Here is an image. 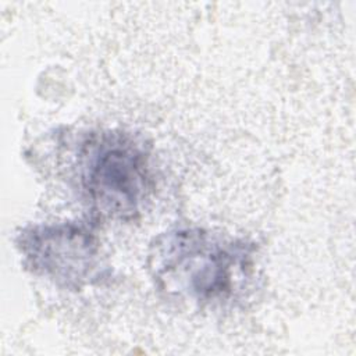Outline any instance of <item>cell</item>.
<instances>
[{
	"instance_id": "1",
	"label": "cell",
	"mask_w": 356,
	"mask_h": 356,
	"mask_svg": "<svg viewBox=\"0 0 356 356\" xmlns=\"http://www.w3.org/2000/svg\"><path fill=\"white\" fill-rule=\"evenodd\" d=\"M256 245L200 227L157 235L147 252V270L165 299L216 310L238 300L254 275Z\"/></svg>"
},
{
	"instance_id": "2",
	"label": "cell",
	"mask_w": 356,
	"mask_h": 356,
	"mask_svg": "<svg viewBox=\"0 0 356 356\" xmlns=\"http://www.w3.org/2000/svg\"><path fill=\"white\" fill-rule=\"evenodd\" d=\"M68 182L92 220L132 221L154 188L150 147L124 129H95L78 135L68 152Z\"/></svg>"
},
{
	"instance_id": "3",
	"label": "cell",
	"mask_w": 356,
	"mask_h": 356,
	"mask_svg": "<svg viewBox=\"0 0 356 356\" xmlns=\"http://www.w3.org/2000/svg\"><path fill=\"white\" fill-rule=\"evenodd\" d=\"M15 243L25 268L61 289L81 291L107 277L100 241L88 222L28 225Z\"/></svg>"
}]
</instances>
